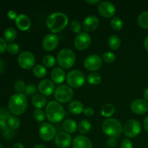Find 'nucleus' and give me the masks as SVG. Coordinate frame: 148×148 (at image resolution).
I'll use <instances>...</instances> for the list:
<instances>
[{
    "label": "nucleus",
    "instance_id": "1",
    "mask_svg": "<svg viewBox=\"0 0 148 148\" xmlns=\"http://www.w3.org/2000/svg\"><path fill=\"white\" fill-rule=\"evenodd\" d=\"M46 25L53 33H57L63 30L68 23V17L63 12H53L48 16Z\"/></svg>",
    "mask_w": 148,
    "mask_h": 148
},
{
    "label": "nucleus",
    "instance_id": "2",
    "mask_svg": "<svg viewBox=\"0 0 148 148\" xmlns=\"http://www.w3.org/2000/svg\"><path fill=\"white\" fill-rule=\"evenodd\" d=\"M9 110L14 115H21L27 107V100L23 93L14 94L8 103Z\"/></svg>",
    "mask_w": 148,
    "mask_h": 148
},
{
    "label": "nucleus",
    "instance_id": "3",
    "mask_svg": "<svg viewBox=\"0 0 148 148\" xmlns=\"http://www.w3.org/2000/svg\"><path fill=\"white\" fill-rule=\"evenodd\" d=\"M64 109L63 106L57 101H50L46 108V116L49 121L58 123L64 117Z\"/></svg>",
    "mask_w": 148,
    "mask_h": 148
},
{
    "label": "nucleus",
    "instance_id": "4",
    "mask_svg": "<svg viewBox=\"0 0 148 148\" xmlns=\"http://www.w3.org/2000/svg\"><path fill=\"white\" fill-rule=\"evenodd\" d=\"M102 130L106 134L116 138L121 134L123 127L119 120L114 118H108L103 122Z\"/></svg>",
    "mask_w": 148,
    "mask_h": 148
},
{
    "label": "nucleus",
    "instance_id": "5",
    "mask_svg": "<svg viewBox=\"0 0 148 148\" xmlns=\"http://www.w3.org/2000/svg\"><path fill=\"white\" fill-rule=\"evenodd\" d=\"M75 54L71 49L65 48L59 51L57 54L58 64L62 67L67 69L74 65L75 62Z\"/></svg>",
    "mask_w": 148,
    "mask_h": 148
},
{
    "label": "nucleus",
    "instance_id": "6",
    "mask_svg": "<svg viewBox=\"0 0 148 148\" xmlns=\"http://www.w3.org/2000/svg\"><path fill=\"white\" fill-rule=\"evenodd\" d=\"M74 95L73 90L66 85H62L58 87L54 92V97L57 101L66 103L70 101Z\"/></svg>",
    "mask_w": 148,
    "mask_h": 148
},
{
    "label": "nucleus",
    "instance_id": "7",
    "mask_svg": "<svg viewBox=\"0 0 148 148\" xmlns=\"http://www.w3.org/2000/svg\"><path fill=\"white\" fill-rule=\"evenodd\" d=\"M85 76L82 72L79 70H72L66 75V82L69 86L73 88H79L84 84Z\"/></svg>",
    "mask_w": 148,
    "mask_h": 148
},
{
    "label": "nucleus",
    "instance_id": "8",
    "mask_svg": "<svg viewBox=\"0 0 148 148\" xmlns=\"http://www.w3.org/2000/svg\"><path fill=\"white\" fill-rule=\"evenodd\" d=\"M123 132L128 137H135L141 132V124L137 120L130 119L124 124Z\"/></svg>",
    "mask_w": 148,
    "mask_h": 148
},
{
    "label": "nucleus",
    "instance_id": "9",
    "mask_svg": "<svg viewBox=\"0 0 148 148\" xmlns=\"http://www.w3.org/2000/svg\"><path fill=\"white\" fill-rule=\"evenodd\" d=\"M19 65L25 69H29L34 66L36 58L33 53L30 51H23L20 53L17 58Z\"/></svg>",
    "mask_w": 148,
    "mask_h": 148
},
{
    "label": "nucleus",
    "instance_id": "10",
    "mask_svg": "<svg viewBox=\"0 0 148 148\" xmlns=\"http://www.w3.org/2000/svg\"><path fill=\"white\" fill-rule=\"evenodd\" d=\"M56 128L51 123H43L39 129L40 137L44 141H50L52 139H53V137L56 135Z\"/></svg>",
    "mask_w": 148,
    "mask_h": 148
},
{
    "label": "nucleus",
    "instance_id": "11",
    "mask_svg": "<svg viewBox=\"0 0 148 148\" xmlns=\"http://www.w3.org/2000/svg\"><path fill=\"white\" fill-rule=\"evenodd\" d=\"M84 66L89 71H97L102 66V59L97 54L89 55L84 60Z\"/></svg>",
    "mask_w": 148,
    "mask_h": 148
},
{
    "label": "nucleus",
    "instance_id": "12",
    "mask_svg": "<svg viewBox=\"0 0 148 148\" xmlns=\"http://www.w3.org/2000/svg\"><path fill=\"white\" fill-rule=\"evenodd\" d=\"M98 10L100 14L104 17H111L115 14L116 7L112 2L108 1H101L98 6Z\"/></svg>",
    "mask_w": 148,
    "mask_h": 148
},
{
    "label": "nucleus",
    "instance_id": "13",
    "mask_svg": "<svg viewBox=\"0 0 148 148\" xmlns=\"http://www.w3.org/2000/svg\"><path fill=\"white\" fill-rule=\"evenodd\" d=\"M91 38L85 32L79 33L75 39V46L79 50H85L90 45Z\"/></svg>",
    "mask_w": 148,
    "mask_h": 148
},
{
    "label": "nucleus",
    "instance_id": "14",
    "mask_svg": "<svg viewBox=\"0 0 148 148\" xmlns=\"http://www.w3.org/2000/svg\"><path fill=\"white\" fill-rule=\"evenodd\" d=\"M59 38L56 35L53 33H49L46 35L43 40V47L46 51L54 50L59 45Z\"/></svg>",
    "mask_w": 148,
    "mask_h": 148
},
{
    "label": "nucleus",
    "instance_id": "15",
    "mask_svg": "<svg viewBox=\"0 0 148 148\" xmlns=\"http://www.w3.org/2000/svg\"><path fill=\"white\" fill-rule=\"evenodd\" d=\"M132 111L136 114H143L148 111L147 101L143 99H136L131 103Z\"/></svg>",
    "mask_w": 148,
    "mask_h": 148
},
{
    "label": "nucleus",
    "instance_id": "16",
    "mask_svg": "<svg viewBox=\"0 0 148 148\" xmlns=\"http://www.w3.org/2000/svg\"><path fill=\"white\" fill-rule=\"evenodd\" d=\"M72 143V137L66 132L58 133L55 137V144L60 148L69 147Z\"/></svg>",
    "mask_w": 148,
    "mask_h": 148
},
{
    "label": "nucleus",
    "instance_id": "17",
    "mask_svg": "<svg viewBox=\"0 0 148 148\" xmlns=\"http://www.w3.org/2000/svg\"><path fill=\"white\" fill-rule=\"evenodd\" d=\"M54 84L49 79H44L38 83V90L43 95H50L54 90Z\"/></svg>",
    "mask_w": 148,
    "mask_h": 148
},
{
    "label": "nucleus",
    "instance_id": "18",
    "mask_svg": "<svg viewBox=\"0 0 148 148\" xmlns=\"http://www.w3.org/2000/svg\"><path fill=\"white\" fill-rule=\"evenodd\" d=\"M99 25V19L95 15H89L84 20L83 28L88 32L95 30Z\"/></svg>",
    "mask_w": 148,
    "mask_h": 148
},
{
    "label": "nucleus",
    "instance_id": "19",
    "mask_svg": "<svg viewBox=\"0 0 148 148\" xmlns=\"http://www.w3.org/2000/svg\"><path fill=\"white\" fill-rule=\"evenodd\" d=\"M74 148H92V145L90 140L84 135H77L72 142Z\"/></svg>",
    "mask_w": 148,
    "mask_h": 148
},
{
    "label": "nucleus",
    "instance_id": "20",
    "mask_svg": "<svg viewBox=\"0 0 148 148\" xmlns=\"http://www.w3.org/2000/svg\"><path fill=\"white\" fill-rule=\"evenodd\" d=\"M15 23L17 27L21 30H27L31 26V20L30 17L24 14L17 15L15 19Z\"/></svg>",
    "mask_w": 148,
    "mask_h": 148
},
{
    "label": "nucleus",
    "instance_id": "21",
    "mask_svg": "<svg viewBox=\"0 0 148 148\" xmlns=\"http://www.w3.org/2000/svg\"><path fill=\"white\" fill-rule=\"evenodd\" d=\"M52 80L58 84H61L64 81L65 72L60 67H56L52 69L51 73Z\"/></svg>",
    "mask_w": 148,
    "mask_h": 148
},
{
    "label": "nucleus",
    "instance_id": "22",
    "mask_svg": "<svg viewBox=\"0 0 148 148\" xmlns=\"http://www.w3.org/2000/svg\"><path fill=\"white\" fill-rule=\"evenodd\" d=\"M69 110L73 114H79L84 111L83 104L79 101H72L69 104Z\"/></svg>",
    "mask_w": 148,
    "mask_h": 148
},
{
    "label": "nucleus",
    "instance_id": "23",
    "mask_svg": "<svg viewBox=\"0 0 148 148\" xmlns=\"http://www.w3.org/2000/svg\"><path fill=\"white\" fill-rule=\"evenodd\" d=\"M32 103L37 108H41L46 106V100L43 95L40 94H36L32 98Z\"/></svg>",
    "mask_w": 148,
    "mask_h": 148
},
{
    "label": "nucleus",
    "instance_id": "24",
    "mask_svg": "<svg viewBox=\"0 0 148 148\" xmlns=\"http://www.w3.org/2000/svg\"><path fill=\"white\" fill-rule=\"evenodd\" d=\"M63 128L67 133H74L77 129V125L74 120L67 119L64 121Z\"/></svg>",
    "mask_w": 148,
    "mask_h": 148
},
{
    "label": "nucleus",
    "instance_id": "25",
    "mask_svg": "<svg viewBox=\"0 0 148 148\" xmlns=\"http://www.w3.org/2000/svg\"><path fill=\"white\" fill-rule=\"evenodd\" d=\"M115 112V107L111 103H106L101 107V113L103 116L109 117Z\"/></svg>",
    "mask_w": 148,
    "mask_h": 148
},
{
    "label": "nucleus",
    "instance_id": "26",
    "mask_svg": "<svg viewBox=\"0 0 148 148\" xmlns=\"http://www.w3.org/2000/svg\"><path fill=\"white\" fill-rule=\"evenodd\" d=\"M17 31L13 27H7L4 33V36L5 40L9 42H12L17 38Z\"/></svg>",
    "mask_w": 148,
    "mask_h": 148
},
{
    "label": "nucleus",
    "instance_id": "27",
    "mask_svg": "<svg viewBox=\"0 0 148 148\" xmlns=\"http://www.w3.org/2000/svg\"><path fill=\"white\" fill-rule=\"evenodd\" d=\"M137 23L143 28L148 29V11L143 12L138 16Z\"/></svg>",
    "mask_w": 148,
    "mask_h": 148
},
{
    "label": "nucleus",
    "instance_id": "28",
    "mask_svg": "<svg viewBox=\"0 0 148 148\" xmlns=\"http://www.w3.org/2000/svg\"><path fill=\"white\" fill-rule=\"evenodd\" d=\"M7 124L11 130H17L20 126V121L15 116L10 115L7 120Z\"/></svg>",
    "mask_w": 148,
    "mask_h": 148
},
{
    "label": "nucleus",
    "instance_id": "29",
    "mask_svg": "<svg viewBox=\"0 0 148 148\" xmlns=\"http://www.w3.org/2000/svg\"><path fill=\"white\" fill-rule=\"evenodd\" d=\"M121 45V39L116 35H112L108 39V46L112 49H117Z\"/></svg>",
    "mask_w": 148,
    "mask_h": 148
},
{
    "label": "nucleus",
    "instance_id": "30",
    "mask_svg": "<svg viewBox=\"0 0 148 148\" xmlns=\"http://www.w3.org/2000/svg\"><path fill=\"white\" fill-rule=\"evenodd\" d=\"M77 128L79 132L82 134H85L90 130L91 124L88 120L84 119L79 123Z\"/></svg>",
    "mask_w": 148,
    "mask_h": 148
},
{
    "label": "nucleus",
    "instance_id": "31",
    "mask_svg": "<svg viewBox=\"0 0 148 148\" xmlns=\"http://www.w3.org/2000/svg\"><path fill=\"white\" fill-rule=\"evenodd\" d=\"M33 72L37 77H43L46 74V69L43 65L37 64L33 67Z\"/></svg>",
    "mask_w": 148,
    "mask_h": 148
},
{
    "label": "nucleus",
    "instance_id": "32",
    "mask_svg": "<svg viewBox=\"0 0 148 148\" xmlns=\"http://www.w3.org/2000/svg\"><path fill=\"white\" fill-rule=\"evenodd\" d=\"M101 75L97 72H92V73L89 74L88 76V81L89 83L92 84V85H98L101 82Z\"/></svg>",
    "mask_w": 148,
    "mask_h": 148
},
{
    "label": "nucleus",
    "instance_id": "33",
    "mask_svg": "<svg viewBox=\"0 0 148 148\" xmlns=\"http://www.w3.org/2000/svg\"><path fill=\"white\" fill-rule=\"evenodd\" d=\"M123 21L119 17H114L111 20V26L114 30H121L123 27Z\"/></svg>",
    "mask_w": 148,
    "mask_h": 148
},
{
    "label": "nucleus",
    "instance_id": "34",
    "mask_svg": "<svg viewBox=\"0 0 148 148\" xmlns=\"http://www.w3.org/2000/svg\"><path fill=\"white\" fill-rule=\"evenodd\" d=\"M43 63L48 67H51V66H53L55 64L56 59H55V58L52 55H46L43 58Z\"/></svg>",
    "mask_w": 148,
    "mask_h": 148
},
{
    "label": "nucleus",
    "instance_id": "35",
    "mask_svg": "<svg viewBox=\"0 0 148 148\" xmlns=\"http://www.w3.org/2000/svg\"><path fill=\"white\" fill-rule=\"evenodd\" d=\"M33 117L38 121H43L45 119V114L40 108H36L33 111Z\"/></svg>",
    "mask_w": 148,
    "mask_h": 148
},
{
    "label": "nucleus",
    "instance_id": "36",
    "mask_svg": "<svg viewBox=\"0 0 148 148\" xmlns=\"http://www.w3.org/2000/svg\"><path fill=\"white\" fill-rule=\"evenodd\" d=\"M102 59L106 63H112L116 59V56L114 53L111 51H106L103 53Z\"/></svg>",
    "mask_w": 148,
    "mask_h": 148
},
{
    "label": "nucleus",
    "instance_id": "37",
    "mask_svg": "<svg viewBox=\"0 0 148 148\" xmlns=\"http://www.w3.org/2000/svg\"><path fill=\"white\" fill-rule=\"evenodd\" d=\"M14 90L17 91L18 93H23L24 91H25L26 86L25 82L23 80H17L14 83Z\"/></svg>",
    "mask_w": 148,
    "mask_h": 148
},
{
    "label": "nucleus",
    "instance_id": "38",
    "mask_svg": "<svg viewBox=\"0 0 148 148\" xmlns=\"http://www.w3.org/2000/svg\"><path fill=\"white\" fill-rule=\"evenodd\" d=\"M70 29L74 33H80L81 30H82L81 23L78 20H73L70 24Z\"/></svg>",
    "mask_w": 148,
    "mask_h": 148
},
{
    "label": "nucleus",
    "instance_id": "39",
    "mask_svg": "<svg viewBox=\"0 0 148 148\" xmlns=\"http://www.w3.org/2000/svg\"><path fill=\"white\" fill-rule=\"evenodd\" d=\"M7 52L10 54H17L20 51V47L17 43H12L7 46Z\"/></svg>",
    "mask_w": 148,
    "mask_h": 148
},
{
    "label": "nucleus",
    "instance_id": "40",
    "mask_svg": "<svg viewBox=\"0 0 148 148\" xmlns=\"http://www.w3.org/2000/svg\"><path fill=\"white\" fill-rule=\"evenodd\" d=\"M25 94L29 95V96H32V95H35L37 92V88L35 85H28L26 86L25 89Z\"/></svg>",
    "mask_w": 148,
    "mask_h": 148
},
{
    "label": "nucleus",
    "instance_id": "41",
    "mask_svg": "<svg viewBox=\"0 0 148 148\" xmlns=\"http://www.w3.org/2000/svg\"><path fill=\"white\" fill-rule=\"evenodd\" d=\"M3 135L7 140H12L14 137V135H15V132H14L13 130H11V129L9 130V129H7V130L4 131Z\"/></svg>",
    "mask_w": 148,
    "mask_h": 148
},
{
    "label": "nucleus",
    "instance_id": "42",
    "mask_svg": "<svg viewBox=\"0 0 148 148\" xmlns=\"http://www.w3.org/2000/svg\"><path fill=\"white\" fill-rule=\"evenodd\" d=\"M10 116V114L5 108H0V119L7 120Z\"/></svg>",
    "mask_w": 148,
    "mask_h": 148
},
{
    "label": "nucleus",
    "instance_id": "43",
    "mask_svg": "<svg viewBox=\"0 0 148 148\" xmlns=\"http://www.w3.org/2000/svg\"><path fill=\"white\" fill-rule=\"evenodd\" d=\"M133 145L131 140L129 139H125L122 141L121 144V148H132Z\"/></svg>",
    "mask_w": 148,
    "mask_h": 148
},
{
    "label": "nucleus",
    "instance_id": "44",
    "mask_svg": "<svg viewBox=\"0 0 148 148\" xmlns=\"http://www.w3.org/2000/svg\"><path fill=\"white\" fill-rule=\"evenodd\" d=\"M7 42L4 39L1 38H0V55L2 54L5 50L7 49Z\"/></svg>",
    "mask_w": 148,
    "mask_h": 148
},
{
    "label": "nucleus",
    "instance_id": "45",
    "mask_svg": "<svg viewBox=\"0 0 148 148\" xmlns=\"http://www.w3.org/2000/svg\"><path fill=\"white\" fill-rule=\"evenodd\" d=\"M117 143H118V142H117L116 139L115 137H111V138L107 140V145L109 147L112 148L116 147L117 145Z\"/></svg>",
    "mask_w": 148,
    "mask_h": 148
},
{
    "label": "nucleus",
    "instance_id": "46",
    "mask_svg": "<svg viewBox=\"0 0 148 148\" xmlns=\"http://www.w3.org/2000/svg\"><path fill=\"white\" fill-rule=\"evenodd\" d=\"M83 112L87 116H92L94 114L93 109H92V108H90V107H87V108H84Z\"/></svg>",
    "mask_w": 148,
    "mask_h": 148
},
{
    "label": "nucleus",
    "instance_id": "47",
    "mask_svg": "<svg viewBox=\"0 0 148 148\" xmlns=\"http://www.w3.org/2000/svg\"><path fill=\"white\" fill-rule=\"evenodd\" d=\"M7 122L6 121V120L4 119H0V130L1 131H5L8 129L7 127Z\"/></svg>",
    "mask_w": 148,
    "mask_h": 148
},
{
    "label": "nucleus",
    "instance_id": "48",
    "mask_svg": "<svg viewBox=\"0 0 148 148\" xmlns=\"http://www.w3.org/2000/svg\"><path fill=\"white\" fill-rule=\"evenodd\" d=\"M7 16L11 20H15L17 17V14H16V12L14 10H10L8 12V13H7Z\"/></svg>",
    "mask_w": 148,
    "mask_h": 148
},
{
    "label": "nucleus",
    "instance_id": "49",
    "mask_svg": "<svg viewBox=\"0 0 148 148\" xmlns=\"http://www.w3.org/2000/svg\"><path fill=\"white\" fill-rule=\"evenodd\" d=\"M4 66H5L4 62L0 59V74H1L3 72V71H4Z\"/></svg>",
    "mask_w": 148,
    "mask_h": 148
},
{
    "label": "nucleus",
    "instance_id": "50",
    "mask_svg": "<svg viewBox=\"0 0 148 148\" xmlns=\"http://www.w3.org/2000/svg\"><path fill=\"white\" fill-rule=\"evenodd\" d=\"M143 124H144V127L145 129V130L148 132V116L145 119L144 122H143Z\"/></svg>",
    "mask_w": 148,
    "mask_h": 148
},
{
    "label": "nucleus",
    "instance_id": "51",
    "mask_svg": "<svg viewBox=\"0 0 148 148\" xmlns=\"http://www.w3.org/2000/svg\"><path fill=\"white\" fill-rule=\"evenodd\" d=\"M12 148H25V147H24V145L22 144V143H16V144H14V145H13Z\"/></svg>",
    "mask_w": 148,
    "mask_h": 148
},
{
    "label": "nucleus",
    "instance_id": "52",
    "mask_svg": "<svg viewBox=\"0 0 148 148\" xmlns=\"http://www.w3.org/2000/svg\"><path fill=\"white\" fill-rule=\"evenodd\" d=\"M85 2L91 4H95L99 2V0H85Z\"/></svg>",
    "mask_w": 148,
    "mask_h": 148
},
{
    "label": "nucleus",
    "instance_id": "53",
    "mask_svg": "<svg viewBox=\"0 0 148 148\" xmlns=\"http://www.w3.org/2000/svg\"><path fill=\"white\" fill-rule=\"evenodd\" d=\"M144 46H145V48L146 50H147L148 51V36L145 38V39Z\"/></svg>",
    "mask_w": 148,
    "mask_h": 148
},
{
    "label": "nucleus",
    "instance_id": "54",
    "mask_svg": "<svg viewBox=\"0 0 148 148\" xmlns=\"http://www.w3.org/2000/svg\"><path fill=\"white\" fill-rule=\"evenodd\" d=\"M33 148H47V147L42 144H37L33 147Z\"/></svg>",
    "mask_w": 148,
    "mask_h": 148
},
{
    "label": "nucleus",
    "instance_id": "55",
    "mask_svg": "<svg viewBox=\"0 0 148 148\" xmlns=\"http://www.w3.org/2000/svg\"><path fill=\"white\" fill-rule=\"evenodd\" d=\"M144 97L146 99V101H148V88L145 90L144 92Z\"/></svg>",
    "mask_w": 148,
    "mask_h": 148
},
{
    "label": "nucleus",
    "instance_id": "56",
    "mask_svg": "<svg viewBox=\"0 0 148 148\" xmlns=\"http://www.w3.org/2000/svg\"><path fill=\"white\" fill-rule=\"evenodd\" d=\"M0 148H3V147L1 145H0Z\"/></svg>",
    "mask_w": 148,
    "mask_h": 148
}]
</instances>
